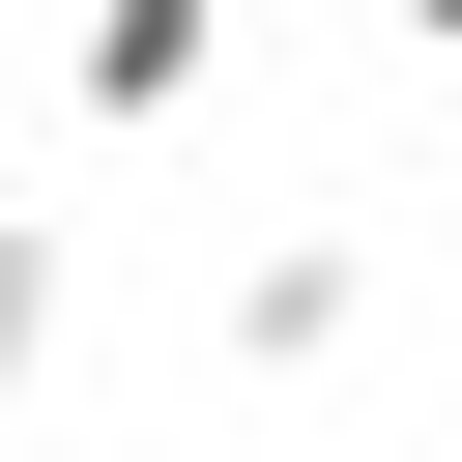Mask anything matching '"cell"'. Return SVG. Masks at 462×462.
<instances>
[{"mask_svg":"<svg viewBox=\"0 0 462 462\" xmlns=\"http://www.w3.org/2000/svg\"><path fill=\"white\" fill-rule=\"evenodd\" d=\"M58 87H87L116 144H173V116L231 87V0H87V29H58Z\"/></svg>","mask_w":462,"mask_h":462,"instance_id":"6da1fadb","label":"cell"},{"mask_svg":"<svg viewBox=\"0 0 462 462\" xmlns=\"http://www.w3.org/2000/svg\"><path fill=\"white\" fill-rule=\"evenodd\" d=\"M231 346H260V375H346V346H375V231H260V260H231Z\"/></svg>","mask_w":462,"mask_h":462,"instance_id":"7a4b0ae2","label":"cell"},{"mask_svg":"<svg viewBox=\"0 0 462 462\" xmlns=\"http://www.w3.org/2000/svg\"><path fill=\"white\" fill-rule=\"evenodd\" d=\"M58 289H87V260H58L29 202H0V404H29V346H58Z\"/></svg>","mask_w":462,"mask_h":462,"instance_id":"3957f363","label":"cell"},{"mask_svg":"<svg viewBox=\"0 0 462 462\" xmlns=\"http://www.w3.org/2000/svg\"><path fill=\"white\" fill-rule=\"evenodd\" d=\"M404 58H462V0H404Z\"/></svg>","mask_w":462,"mask_h":462,"instance_id":"277c9868","label":"cell"}]
</instances>
